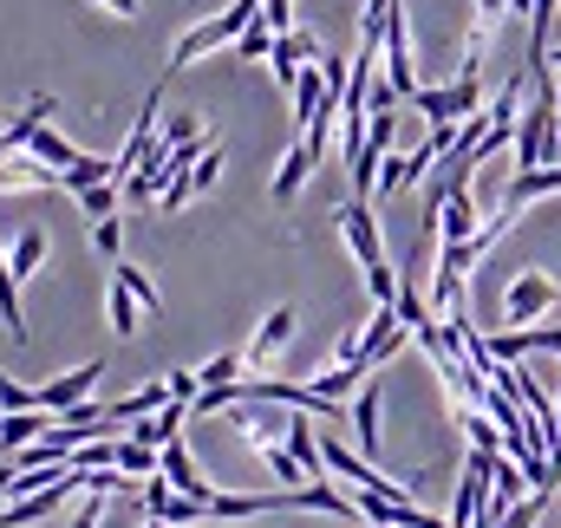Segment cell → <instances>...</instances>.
Here are the masks:
<instances>
[{
    "mask_svg": "<svg viewBox=\"0 0 561 528\" xmlns=\"http://www.w3.org/2000/svg\"><path fill=\"white\" fill-rule=\"evenodd\" d=\"M0 411H39V392H33V386H20V379H7V372H0Z\"/></svg>",
    "mask_w": 561,
    "mask_h": 528,
    "instance_id": "26",
    "label": "cell"
},
{
    "mask_svg": "<svg viewBox=\"0 0 561 528\" xmlns=\"http://www.w3.org/2000/svg\"><path fill=\"white\" fill-rule=\"evenodd\" d=\"M99 7H112L118 20H138V13H144V0H99Z\"/></svg>",
    "mask_w": 561,
    "mask_h": 528,
    "instance_id": "29",
    "label": "cell"
},
{
    "mask_svg": "<svg viewBox=\"0 0 561 528\" xmlns=\"http://www.w3.org/2000/svg\"><path fill=\"white\" fill-rule=\"evenodd\" d=\"M163 477H170L183 496L216 503V483H203V470H196V457H190V444H183V437H170V444H163Z\"/></svg>",
    "mask_w": 561,
    "mask_h": 528,
    "instance_id": "8",
    "label": "cell"
},
{
    "mask_svg": "<svg viewBox=\"0 0 561 528\" xmlns=\"http://www.w3.org/2000/svg\"><path fill=\"white\" fill-rule=\"evenodd\" d=\"M313 170H320V150H313L307 137H300V144H287V157H280V170H275V183H268V196H275V203H294V196L307 190V176H313Z\"/></svg>",
    "mask_w": 561,
    "mask_h": 528,
    "instance_id": "5",
    "label": "cell"
},
{
    "mask_svg": "<svg viewBox=\"0 0 561 528\" xmlns=\"http://www.w3.org/2000/svg\"><path fill=\"white\" fill-rule=\"evenodd\" d=\"M112 463H118L125 477H157V470H163V457H157L150 444H138V437H118V457H112Z\"/></svg>",
    "mask_w": 561,
    "mask_h": 528,
    "instance_id": "17",
    "label": "cell"
},
{
    "mask_svg": "<svg viewBox=\"0 0 561 528\" xmlns=\"http://www.w3.org/2000/svg\"><path fill=\"white\" fill-rule=\"evenodd\" d=\"M327 92H333V85H327V72H320V59H313V66H307L300 79H294V125H300V131H307V125L320 118Z\"/></svg>",
    "mask_w": 561,
    "mask_h": 528,
    "instance_id": "13",
    "label": "cell"
},
{
    "mask_svg": "<svg viewBox=\"0 0 561 528\" xmlns=\"http://www.w3.org/2000/svg\"><path fill=\"white\" fill-rule=\"evenodd\" d=\"M294 326H300V313H294V307H275V313L255 326V340H249V366L280 359V353H287V340H294Z\"/></svg>",
    "mask_w": 561,
    "mask_h": 528,
    "instance_id": "9",
    "label": "cell"
},
{
    "mask_svg": "<svg viewBox=\"0 0 561 528\" xmlns=\"http://www.w3.org/2000/svg\"><path fill=\"white\" fill-rule=\"evenodd\" d=\"M144 528H170V523H157V516H150V523H144Z\"/></svg>",
    "mask_w": 561,
    "mask_h": 528,
    "instance_id": "30",
    "label": "cell"
},
{
    "mask_svg": "<svg viewBox=\"0 0 561 528\" xmlns=\"http://www.w3.org/2000/svg\"><path fill=\"white\" fill-rule=\"evenodd\" d=\"M138 313H144L138 294L112 274V287H105V320H112V333H118V340H131V333H138Z\"/></svg>",
    "mask_w": 561,
    "mask_h": 528,
    "instance_id": "14",
    "label": "cell"
},
{
    "mask_svg": "<svg viewBox=\"0 0 561 528\" xmlns=\"http://www.w3.org/2000/svg\"><path fill=\"white\" fill-rule=\"evenodd\" d=\"M275 26H268V20H255V26H249V33H242V39H236V59H242V66H262V59H268V53H275Z\"/></svg>",
    "mask_w": 561,
    "mask_h": 528,
    "instance_id": "19",
    "label": "cell"
},
{
    "mask_svg": "<svg viewBox=\"0 0 561 528\" xmlns=\"http://www.w3.org/2000/svg\"><path fill=\"white\" fill-rule=\"evenodd\" d=\"M236 424H242V437H249V444L275 450V444H287V424H294V417H275V411L255 398V404H236Z\"/></svg>",
    "mask_w": 561,
    "mask_h": 528,
    "instance_id": "10",
    "label": "cell"
},
{
    "mask_svg": "<svg viewBox=\"0 0 561 528\" xmlns=\"http://www.w3.org/2000/svg\"><path fill=\"white\" fill-rule=\"evenodd\" d=\"M92 183H118L105 157H79V163H72L66 176H59V190H72V196H79V190H92Z\"/></svg>",
    "mask_w": 561,
    "mask_h": 528,
    "instance_id": "18",
    "label": "cell"
},
{
    "mask_svg": "<svg viewBox=\"0 0 561 528\" xmlns=\"http://www.w3.org/2000/svg\"><path fill=\"white\" fill-rule=\"evenodd\" d=\"M561 300V280L549 267H523L510 287H503V320L510 326H542V313Z\"/></svg>",
    "mask_w": 561,
    "mask_h": 528,
    "instance_id": "2",
    "label": "cell"
},
{
    "mask_svg": "<svg viewBox=\"0 0 561 528\" xmlns=\"http://www.w3.org/2000/svg\"><path fill=\"white\" fill-rule=\"evenodd\" d=\"M118 280H125V287H131V294H138V307H144V313H157V307H163V300H157V280H150V274H144V267L118 262Z\"/></svg>",
    "mask_w": 561,
    "mask_h": 528,
    "instance_id": "25",
    "label": "cell"
},
{
    "mask_svg": "<svg viewBox=\"0 0 561 528\" xmlns=\"http://www.w3.org/2000/svg\"><path fill=\"white\" fill-rule=\"evenodd\" d=\"M0 320H7V333L13 340H26V313H20V280H13V267L0 262Z\"/></svg>",
    "mask_w": 561,
    "mask_h": 528,
    "instance_id": "20",
    "label": "cell"
},
{
    "mask_svg": "<svg viewBox=\"0 0 561 528\" xmlns=\"http://www.w3.org/2000/svg\"><path fill=\"white\" fill-rule=\"evenodd\" d=\"M118 203H125V190H118V183H92V190H79V209H85L92 222L118 216Z\"/></svg>",
    "mask_w": 561,
    "mask_h": 528,
    "instance_id": "21",
    "label": "cell"
},
{
    "mask_svg": "<svg viewBox=\"0 0 561 528\" xmlns=\"http://www.w3.org/2000/svg\"><path fill=\"white\" fill-rule=\"evenodd\" d=\"M99 372H105V359H85L79 372H66V379H53V386H39V411H66V404H85L92 386H99Z\"/></svg>",
    "mask_w": 561,
    "mask_h": 528,
    "instance_id": "7",
    "label": "cell"
},
{
    "mask_svg": "<svg viewBox=\"0 0 561 528\" xmlns=\"http://www.w3.org/2000/svg\"><path fill=\"white\" fill-rule=\"evenodd\" d=\"M190 137H203V125H196L190 112H176V118L163 125V144H190Z\"/></svg>",
    "mask_w": 561,
    "mask_h": 528,
    "instance_id": "28",
    "label": "cell"
},
{
    "mask_svg": "<svg viewBox=\"0 0 561 528\" xmlns=\"http://www.w3.org/2000/svg\"><path fill=\"white\" fill-rule=\"evenodd\" d=\"M216 176H222V144H216V137H209V150H203V163H196V170H190V190H209V183H216Z\"/></svg>",
    "mask_w": 561,
    "mask_h": 528,
    "instance_id": "27",
    "label": "cell"
},
{
    "mask_svg": "<svg viewBox=\"0 0 561 528\" xmlns=\"http://www.w3.org/2000/svg\"><path fill=\"white\" fill-rule=\"evenodd\" d=\"M262 7H268V0H229L216 20H196V26H190L176 46H170V72L196 66V59H203V53H216V46H236V39H242V33L262 20ZM170 72H163V79H170Z\"/></svg>",
    "mask_w": 561,
    "mask_h": 528,
    "instance_id": "1",
    "label": "cell"
},
{
    "mask_svg": "<svg viewBox=\"0 0 561 528\" xmlns=\"http://www.w3.org/2000/svg\"><path fill=\"white\" fill-rule=\"evenodd\" d=\"M346 417H353V431H359L366 457H379V386H373V379L346 398Z\"/></svg>",
    "mask_w": 561,
    "mask_h": 528,
    "instance_id": "12",
    "label": "cell"
},
{
    "mask_svg": "<svg viewBox=\"0 0 561 528\" xmlns=\"http://www.w3.org/2000/svg\"><path fill=\"white\" fill-rule=\"evenodd\" d=\"M490 216L477 209V190H450L444 196V216H437V242H470Z\"/></svg>",
    "mask_w": 561,
    "mask_h": 528,
    "instance_id": "6",
    "label": "cell"
},
{
    "mask_svg": "<svg viewBox=\"0 0 561 528\" xmlns=\"http://www.w3.org/2000/svg\"><path fill=\"white\" fill-rule=\"evenodd\" d=\"M46 262V229H20L13 236V249H7V267H13V280H33Z\"/></svg>",
    "mask_w": 561,
    "mask_h": 528,
    "instance_id": "15",
    "label": "cell"
},
{
    "mask_svg": "<svg viewBox=\"0 0 561 528\" xmlns=\"http://www.w3.org/2000/svg\"><path fill=\"white\" fill-rule=\"evenodd\" d=\"M26 157H39V163H53V170H72L85 150H79V144H66L53 125H39V131H33V144H26Z\"/></svg>",
    "mask_w": 561,
    "mask_h": 528,
    "instance_id": "16",
    "label": "cell"
},
{
    "mask_svg": "<svg viewBox=\"0 0 561 528\" xmlns=\"http://www.w3.org/2000/svg\"><path fill=\"white\" fill-rule=\"evenodd\" d=\"M92 249H99L105 262H118V255H125V222H118V216H105V222H92Z\"/></svg>",
    "mask_w": 561,
    "mask_h": 528,
    "instance_id": "23",
    "label": "cell"
},
{
    "mask_svg": "<svg viewBox=\"0 0 561 528\" xmlns=\"http://www.w3.org/2000/svg\"><path fill=\"white\" fill-rule=\"evenodd\" d=\"M53 424H59L53 411H7V417H0V450L13 457V450H26V444H39V437H46Z\"/></svg>",
    "mask_w": 561,
    "mask_h": 528,
    "instance_id": "11",
    "label": "cell"
},
{
    "mask_svg": "<svg viewBox=\"0 0 561 528\" xmlns=\"http://www.w3.org/2000/svg\"><path fill=\"white\" fill-rule=\"evenodd\" d=\"M0 417H7V411H0Z\"/></svg>",
    "mask_w": 561,
    "mask_h": 528,
    "instance_id": "31",
    "label": "cell"
},
{
    "mask_svg": "<svg viewBox=\"0 0 561 528\" xmlns=\"http://www.w3.org/2000/svg\"><path fill=\"white\" fill-rule=\"evenodd\" d=\"M405 333H412V326L399 320V307H373V326H366V340H359V359H366V366H386V359L405 346Z\"/></svg>",
    "mask_w": 561,
    "mask_h": 528,
    "instance_id": "4",
    "label": "cell"
},
{
    "mask_svg": "<svg viewBox=\"0 0 561 528\" xmlns=\"http://www.w3.org/2000/svg\"><path fill=\"white\" fill-rule=\"evenodd\" d=\"M412 183H419L412 157H386V170H379V190H373V196H405Z\"/></svg>",
    "mask_w": 561,
    "mask_h": 528,
    "instance_id": "22",
    "label": "cell"
},
{
    "mask_svg": "<svg viewBox=\"0 0 561 528\" xmlns=\"http://www.w3.org/2000/svg\"><path fill=\"white\" fill-rule=\"evenodd\" d=\"M333 222H340V236H346V249H353V262H359V267L386 262V242H379V222H373V209H366V203H340V209H333Z\"/></svg>",
    "mask_w": 561,
    "mask_h": 528,
    "instance_id": "3",
    "label": "cell"
},
{
    "mask_svg": "<svg viewBox=\"0 0 561 528\" xmlns=\"http://www.w3.org/2000/svg\"><path fill=\"white\" fill-rule=\"evenodd\" d=\"M268 477H275L280 490H300V483H307V470L294 463V450H287V444H275V450H268Z\"/></svg>",
    "mask_w": 561,
    "mask_h": 528,
    "instance_id": "24",
    "label": "cell"
}]
</instances>
